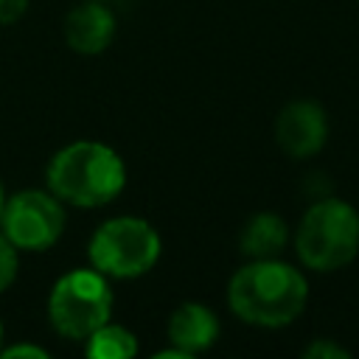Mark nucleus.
<instances>
[{
    "label": "nucleus",
    "instance_id": "2eb2a0df",
    "mask_svg": "<svg viewBox=\"0 0 359 359\" xmlns=\"http://www.w3.org/2000/svg\"><path fill=\"white\" fill-rule=\"evenodd\" d=\"M28 8V0H0V25L17 22Z\"/></svg>",
    "mask_w": 359,
    "mask_h": 359
},
{
    "label": "nucleus",
    "instance_id": "dca6fc26",
    "mask_svg": "<svg viewBox=\"0 0 359 359\" xmlns=\"http://www.w3.org/2000/svg\"><path fill=\"white\" fill-rule=\"evenodd\" d=\"M3 202H6V191H3V182H0V210H3Z\"/></svg>",
    "mask_w": 359,
    "mask_h": 359
},
{
    "label": "nucleus",
    "instance_id": "ddd939ff",
    "mask_svg": "<svg viewBox=\"0 0 359 359\" xmlns=\"http://www.w3.org/2000/svg\"><path fill=\"white\" fill-rule=\"evenodd\" d=\"M303 356L306 359H348L351 351L331 339H314L309 348H303Z\"/></svg>",
    "mask_w": 359,
    "mask_h": 359
},
{
    "label": "nucleus",
    "instance_id": "f03ea898",
    "mask_svg": "<svg viewBox=\"0 0 359 359\" xmlns=\"http://www.w3.org/2000/svg\"><path fill=\"white\" fill-rule=\"evenodd\" d=\"M48 191L76 208L109 205L126 185L121 154L98 140H76L62 146L45 168Z\"/></svg>",
    "mask_w": 359,
    "mask_h": 359
},
{
    "label": "nucleus",
    "instance_id": "39448f33",
    "mask_svg": "<svg viewBox=\"0 0 359 359\" xmlns=\"http://www.w3.org/2000/svg\"><path fill=\"white\" fill-rule=\"evenodd\" d=\"M112 314L109 278L93 266L59 275L48 294V323L65 339H84Z\"/></svg>",
    "mask_w": 359,
    "mask_h": 359
},
{
    "label": "nucleus",
    "instance_id": "4468645a",
    "mask_svg": "<svg viewBox=\"0 0 359 359\" xmlns=\"http://www.w3.org/2000/svg\"><path fill=\"white\" fill-rule=\"evenodd\" d=\"M20 356H28V359H48V351L39 348V345H31V342H14L8 348H0V359H20Z\"/></svg>",
    "mask_w": 359,
    "mask_h": 359
},
{
    "label": "nucleus",
    "instance_id": "20e7f679",
    "mask_svg": "<svg viewBox=\"0 0 359 359\" xmlns=\"http://www.w3.org/2000/svg\"><path fill=\"white\" fill-rule=\"evenodd\" d=\"M160 252V233L140 216H112L101 222L87 244L90 266L115 280H135L151 272Z\"/></svg>",
    "mask_w": 359,
    "mask_h": 359
},
{
    "label": "nucleus",
    "instance_id": "9d476101",
    "mask_svg": "<svg viewBox=\"0 0 359 359\" xmlns=\"http://www.w3.org/2000/svg\"><path fill=\"white\" fill-rule=\"evenodd\" d=\"M286 241H289L286 222L269 210L252 213L238 233V247L247 258H278Z\"/></svg>",
    "mask_w": 359,
    "mask_h": 359
},
{
    "label": "nucleus",
    "instance_id": "7ed1b4c3",
    "mask_svg": "<svg viewBox=\"0 0 359 359\" xmlns=\"http://www.w3.org/2000/svg\"><path fill=\"white\" fill-rule=\"evenodd\" d=\"M294 252L311 272H334L359 252V213L337 196L317 199L300 216L294 230Z\"/></svg>",
    "mask_w": 359,
    "mask_h": 359
},
{
    "label": "nucleus",
    "instance_id": "6e6552de",
    "mask_svg": "<svg viewBox=\"0 0 359 359\" xmlns=\"http://www.w3.org/2000/svg\"><path fill=\"white\" fill-rule=\"evenodd\" d=\"M115 39V14L104 0H84L65 17V42L81 56H98Z\"/></svg>",
    "mask_w": 359,
    "mask_h": 359
},
{
    "label": "nucleus",
    "instance_id": "f8f14e48",
    "mask_svg": "<svg viewBox=\"0 0 359 359\" xmlns=\"http://www.w3.org/2000/svg\"><path fill=\"white\" fill-rule=\"evenodd\" d=\"M17 252H20V250L0 233V294L17 280V266H20Z\"/></svg>",
    "mask_w": 359,
    "mask_h": 359
},
{
    "label": "nucleus",
    "instance_id": "f257e3e1",
    "mask_svg": "<svg viewBox=\"0 0 359 359\" xmlns=\"http://www.w3.org/2000/svg\"><path fill=\"white\" fill-rule=\"evenodd\" d=\"M309 303V280L280 258H250L227 283L230 311L261 328H283L294 323Z\"/></svg>",
    "mask_w": 359,
    "mask_h": 359
},
{
    "label": "nucleus",
    "instance_id": "1a4fd4ad",
    "mask_svg": "<svg viewBox=\"0 0 359 359\" xmlns=\"http://www.w3.org/2000/svg\"><path fill=\"white\" fill-rule=\"evenodd\" d=\"M168 342L188 359L194 353L208 351L219 339V317L205 306V303H180L165 325Z\"/></svg>",
    "mask_w": 359,
    "mask_h": 359
},
{
    "label": "nucleus",
    "instance_id": "9b49d317",
    "mask_svg": "<svg viewBox=\"0 0 359 359\" xmlns=\"http://www.w3.org/2000/svg\"><path fill=\"white\" fill-rule=\"evenodd\" d=\"M84 342V353L90 359H132L137 353V337L115 323H104L98 325L90 337L81 339Z\"/></svg>",
    "mask_w": 359,
    "mask_h": 359
},
{
    "label": "nucleus",
    "instance_id": "f3484780",
    "mask_svg": "<svg viewBox=\"0 0 359 359\" xmlns=\"http://www.w3.org/2000/svg\"><path fill=\"white\" fill-rule=\"evenodd\" d=\"M0 348H3V323H0Z\"/></svg>",
    "mask_w": 359,
    "mask_h": 359
},
{
    "label": "nucleus",
    "instance_id": "0eeeda50",
    "mask_svg": "<svg viewBox=\"0 0 359 359\" xmlns=\"http://www.w3.org/2000/svg\"><path fill=\"white\" fill-rule=\"evenodd\" d=\"M328 140V115L311 98H294L275 115V143L294 160L320 154Z\"/></svg>",
    "mask_w": 359,
    "mask_h": 359
},
{
    "label": "nucleus",
    "instance_id": "423d86ee",
    "mask_svg": "<svg viewBox=\"0 0 359 359\" xmlns=\"http://www.w3.org/2000/svg\"><path fill=\"white\" fill-rule=\"evenodd\" d=\"M0 233L22 252L50 250L65 233L62 199L39 188H25L6 196L0 210Z\"/></svg>",
    "mask_w": 359,
    "mask_h": 359
}]
</instances>
